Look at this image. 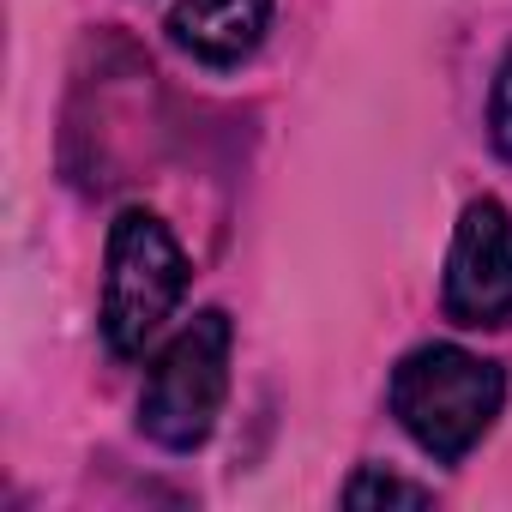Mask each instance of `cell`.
I'll return each instance as SVG.
<instances>
[{"label": "cell", "instance_id": "cell-2", "mask_svg": "<svg viewBox=\"0 0 512 512\" xmlns=\"http://www.w3.org/2000/svg\"><path fill=\"white\" fill-rule=\"evenodd\" d=\"M229 314L223 308H199L151 362L145 392H139V428L145 440H157L163 452H199L223 416L229 398Z\"/></svg>", "mask_w": 512, "mask_h": 512}, {"label": "cell", "instance_id": "cell-1", "mask_svg": "<svg viewBox=\"0 0 512 512\" xmlns=\"http://www.w3.org/2000/svg\"><path fill=\"white\" fill-rule=\"evenodd\" d=\"M500 404H506L500 362L470 356L458 344H422L392 368V416L434 464H458L470 446H482Z\"/></svg>", "mask_w": 512, "mask_h": 512}, {"label": "cell", "instance_id": "cell-6", "mask_svg": "<svg viewBox=\"0 0 512 512\" xmlns=\"http://www.w3.org/2000/svg\"><path fill=\"white\" fill-rule=\"evenodd\" d=\"M434 488L410 482V476H392L380 464H362L350 482H344V506H428Z\"/></svg>", "mask_w": 512, "mask_h": 512}, {"label": "cell", "instance_id": "cell-4", "mask_svg": "<svg viewBox=\"0 0 512 512\" xmlns=\"http://www.w3.org/2000/svg\"><path fill=\"white\" fill-rule=\"evenodd\" d=\"M446 320L464 332L512 326V211L500 199H470L452 253H446V284H440Z\"/></svg>", "mask_w": 512, "mask_h": 512}, {"label": "cell", "instance_id": "cell-3", "mask_svg": "<svg viewBox=\"0 0 512 512\" xmlns=\"http://www.w3.org/2000/svg\"><path fill=\"white\" fill-rule=\"evenodd\" d=\"M187 296V253L157 211H121L109 223V260H103V344L115 356H145L163 320Z\"/></svg>", "mask_w": 512, "mask_h": 512}, {"label": "cell", "instance_id": "cell-5", "mask_svg": "<svg viewBox=\"0 0 512 512\" xmlns=\"http://www.w3.org/2000/svg\"><path fill=\"white\" fill-rule=\"evenodd\" d=\"M266 25H272V0H175L163 31L187 61L223 73L266 43Z\"/></svg>", "mask_w": 512, "mask_h": 512}, {"label": "cell", "instance_id": "cell-7", "mask_svg": "<svg viewBox=\"0 0 512 512\" xmlns=\"http://www.w3.org/2000/svg\"><path fill=\"white\" fill-rule=\"evenodd\" d=\"M488 145L512 163V49L500 55L494 85H488Z\"/></svg>", "mask_w": 512, "mask_h": 512}]
</instances>
